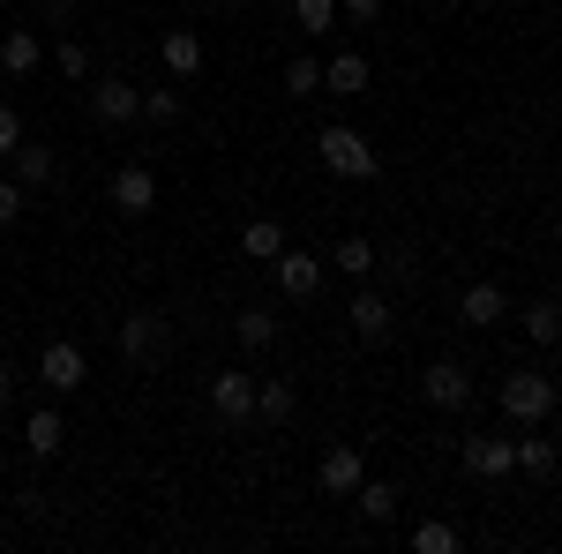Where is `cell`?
<instances>
[{
  "mask_svg": "<svg viewBox=\"0 0 562 554\" xmlns=\"http://www.w3.org/2000/svg\"><path fill=\"white\" fill-rule=\"evenodd\" d=\"M315 150H323V166L338 172V180H375V172H383L375 143H368L360 128H346V121H330V128L315 135Z\"/></svg>",
  "mask_w": 562,
  "mask_h": 554,
  "instance_id": "1",
  "label": "cell"
},
{
  "mask_svg": "<svg viewBox=\"0 0 562 554\" xmlns=\"http://www.w3.org/2000/svg\"><path fill=\"white\" fill-rule=\"evenodd\" d=\"M503 412L518 427H540L555 412V383H548V375H503Z\"/></svg>",
  "mask_w": 562,
  "mask_h": 554,
  "instance_id": "2",
  "label": "cell"
},
{
  "mask_svg": "<svg viewBox=\"0 0 562 554\" xmlns=\"http://www.w3.org/2000/svg\"><path fill=\"white\" fill-rule=\"evenodd\" d=\"M323 270H330V262L307 256V248H278V262H270V278H278V293H285V299H315V293H323Z\"/></svg>",
  "mask_w": 562,
  "mask_h": 554,
  "instance_id": "3",
  "label": "cell"
},
{
  "mask_svg": "<svg viewBox=\"0 0 562 554\" xmlns=\"http://www.w3.org/2000/svg\"><path fill=\"white\" fill-rule=\"evenodd\" d=\"M83 375H90V360H83V344H76V338H53L38 352V383L45 389H60V397H68V389H83Z\"/></svg>",
  "mask_w": 562,
  "mask_h": 554,
  "instance_id": "4",
  "label": "cell"
},
{
  "mask_svg": "<svg viewBox=\"0 0 562 554\" xmlns=\"http://www.w3.org/2000/svg\"><path fill=\"white\" fill-rule=\"evenodd\" d=\"M113 338H121V352H128L135 368H150V360L166 352V315L135 307V315H121V330H113Z\"/></svg>",
  "mask_w": 562,
  "mask_h": 554,
  "instance_id": "5",
  "label": "cell"
},
{
  "mask_svg": "<svg viewBox=\"0 0 562 554\" xmlns=\"http://www.w3.org/2000/svg\"><path fill=\"white\" fill-rule=\"evenodd\" d=\"M360 479H368L360 442H330V450H323V465H315V487H323V495H352Z\"/></svg>",
  "mask_w": 562,
  "mask_h": 554,
  "instance_id": "6",
  "label": "cell"
},
{
  "mask_svg": "<svg viewBox=\"0 0 562 554\" xmlns=\"http://www.w3.org/2000/svg\"><path fill=\"white\" fill-rule=\"evenodd\" d=\"M105 195H113V211H121V217H150V211H158V172H150V166H121Z\"/></svg>",
  "mask_w": 562,
  "mask_h": 554,
  "instance_id": "7",
  "label": "cell"
},
{
  "mask_svg": "<svg viewBox=\"0 0 562 554\" xmlns=\"http://www.w3.org/2000/svg\"><path fill=\"white\" fill-rule=\"evenodd\" d=\"M420 397H428L435 412H458V405H473V375L458 360H435L428 375H420Z\"/></svg>",
  "mask_w": 562,
  "mask_h": 554,
  "instance_id": "8",
  "label": "cell"
},
{
  "mask_svg": "<svg viewBox=\"0 0 562 554\" xmlns=\"http://www.w3.org/2000/svg\"><path fill=\"white\" fill-rule=\"evenodd\" d=\"M211 412L217 420H256V375H240V368L211 375Z\"/></svg>",
  "mask_w": 562,
  "mask_h": 554,
  "instance_id": "9",
  "label": "cell"
},
{
  "mask_svg": "<svg viewBox=\"0 0 562 554\" xmlns=\"http://www.w3.org/2000/svg\"><path fill=\"white\" fill-rule=\"evenodd\" d=\"M465 472H473V479H503V472H518V442H503V434H473V442H465Z\"/></svg>",
  "mask_w": 562,
  "mask_h": 554,
  "instance_id": "10",
  "label": "cell"
},
{
  "mask_svg": "<svg viewBox=\"0 0 562 554\" xmlns=\"http://www.w3.org/2000/svg\"><path fill=\"white\" fill-rule=\"evenodd\" d=\"M346 323H352V338H360V344H383L397 315H390L383 293H368V285H360V293H352V307H346Z\"/></svg>",
  "mask_w": 562,
  "mask_h": 554,
  "instance_id": "11",
  "label": "cell"
},
{
  "mask_svg": "<svg viewBox=\"0 0 562 554\" xmlns=\"http://www.w3.org/2000/svg\"><path fill=\"white\" fill-rule=\"evenodd\" d=\"M90 113H98L105 128H128L135 113H143V90L135 83H90Z\"/></svg>",
  "mask_w": 562,
  "mask_h": 554,
  "instance_id": "12",
  "label": "cell"
},
{
  "mask_svg": "<svg viewBox=\"0 0 562 554\" xmlns=\"http://www.w3.org/2000/svg\"><path fill=\"white\" fill-rule=\"evenodd\" d=\"M158 60H166V76H180V83H188V76H203V38L180 23V31H166V38H158Z\"/></svg>",
  "mask_w": 562,
  "mask_h": 554,
  "instance_id": "13",
  "label": "cell"
},
{
  "mask_svg": "<svg viewBox=\"0 0 562 554\" xmlns=\"http://www.w3.org/2000/svg\"><path fill=\"white\" fill-rule=\"evenodd\" d=\"M38 60H45V45L31 23H15V31H0V68L8 76H38Z\"/></svg>",
  "mask_w": 562,
  "mask_h": 554,
  "instance_id": "14",
  "label": "cell"
},
{
  "mask_svg": "<svg viewBox=\"0 0 562 554\" xmlns=\"http://www.w3.org/2000/svg\"><path fill=\"white\" fill-rule=\"evenodd\" d=\"M458 315H465L473 330H487V323H503V315H510V299H503V285H487V278H480V285L458 293Z\"/></svg>",
  "mask_w": 562,
  "mask_h": 554,
  "instance_id": "15",
  "label": "cell"
},
{
  "mask_svg": "<svg viewBox=\"0 0 562 554\" xmlns=\"http://www.w3.org/2000/svg\"><path fill=\"white\" fill-rule=\"evenodd\" d=\"M278 248H285V225L278 217H248L240 225V256L248 262H278Z\"/></svg>",
  "mask_w": 562,
  "mask_h": 554,
  "instance_id": "16",
  "label": "cell"
},
{
  "mask_svg": "<svg viewBox=\"0 0 562 554\" xmlns=\"http://www.w3.org/2000/svg\"><path fill=\"white\" fill-rule=\"evenodd\" d=\"M60 442H68V434H60V412L38 405V412L23 420V450H31V457H60Z\"/></svg>",
  "mask_w": 562,
  "mask_h": 554,
  "instance_id": "17",
  "label": "cell"
},
{
  "mask_svg": "<svg viewBox=\"0 0 562 554\" xmlns=\"http://www.w3.org/2000/svg\"><path fill=\"white\" fill-rule=\"evenodd\" d=\"M233 338H240V352L278 344V315H270V307H240V315H233Z\"/></svg>",
  "mask_w": 562,
  "mask_h": 554,
  "instance_id": "18",
  "label": "cell"
},
{
  "mask_svg": "<svg viewBox=\"0 0 562 554\" xmlns=\"http://www.w3.org/2000/svg\"><path fill=\"white\" fill-rule=\"evenodd\" d=\"M352 502H360L368 524H390V517H397V487H390V479H360V487H352Z\"/></svg>",
  "mask_w": 562,
  "mask_h": 554,
  "instance_id": "19",
  "label": "cell"
},
{
  "mask_svg": "<svg viewBox=\"0 0 562 554\" xmlns=\"http://www.w3.org/2000/svg\"><path fill=\"white\" fill-rule=\"evenodd\" d=\"M323 90H338V98H360V90H368V60H360V53H338V60L323 68Z\"/></svg>",
  "mask_w": 562,
  "mask_h": 554,
  "instance_id": "20",
  "label": "cell"
},
{
  "mask_svg": "<svg viewBox=\"0 0 562 554\" xmlns=\"http://www.w3.org/2000/svg\"><path fill=\"white\" fill-rule=\"evenodd\" d=\"M53 172H60V158H53L45 143H15V180H23V188H45Z\"/></svg>",
  "mask_w": 562,
  "mask_h": 554,
  "instance_id": "21",
  "label": "cell"
},
{
  "mask_svg": "<svg viewBox=\"0 0 562 554\" xmlns=\"http://www.w3.org/2000/svg\"><path fill=\"white\" fill-rule=\"evenodd\" d=\"M293 412H301L293 383H256V420H293Z\"/></svg>",
  "mask_w": 562,
  "mask_h": 554,
  "instance_id": "22",
  "label": "cell"
},
{
  "mask_svg": "<svg viewBox=\"0 0 562 554\" xmlns=\"http://www.w3.org/2000/svg\"><path fill=\"white\" fill-rule=\"evenodd\" d=\"M525 338H532V344H555L562 338V299H532V307H525Z\"/></svg>",
  "mask_w": 562,
  "mask_h": 554,
  "instance_id": "23",
  "label": "cell"
},
{
  "mask_svg": "<svg viewBox=\"0 0 562 554\" xmlns=\"http://www.w3.org/2000/svg\"><path fill=\"white\" fill-rule=\"evenodd\" d=\"M330 270H346L352 285H360V278L375 270V240H360V233H352V240H338V256H330Z\"/></svg>",
  "mask_w": 562,
  "mask_h": 554,
  "instance_id": "24",
  "label": "cell"
},
{
  "mask_svg": "<svg viewBox=\"0 0 562 554\" xmlns=\"http://www.w3.org/2000/svg\"><path fill=\"white\" fill-rule=\"evenodd\" d=\"M413 554H458V524H442V517L413 524Z\"/></svg>",
  "mask_w": 562,
  "mask_h": 554,
  "instance_id": "25",
  "label": "cell"
},
{
  "mask_svg": "<svg viewBox=\"0 0 562 554\" xmlns=\"http://www.w3.org/2000/svg\"><path fill=\"white\" fill-rule=\"evenodd\" d=\"M518 472H532V479H548V472H555V442L525 434V442H518Z\"/></svg>",
  "mask_w": 562,
  "mask_h": 554,
  "instance_id": "26",
  "label": "cell"
},
{
  "mask_svg": "<svg viewBox=\"0 0 562 554\" xmlns=\"http://www.w3.org/2000/svg\"><path fill=\"white\" fill-rule=\"evenodd\" d=\"M53 68H60V76H68V83H83V76H90V45L60 38V45H53Z\"/></svg>",
  "mask_w": 562,
  "mask_h": 554,
  "instance_id": "27",
  "label": "cell"
},
{
  "mask_svg": "<svg viewBox=\"0 0 562 554\" xmlns=\"http://www.w3.org/2000/svg\"><path fill=\"white\" fill-rule=\"evenodd\" d=\"M285 90H293V98H315V90H323V60H293V68H285Z\"/></svg>",
  "mask_w": 562,
  "mask_h": 554,
  "instance_id": "28",
  "label": "cell"
},
{
  "mask_svg": "<svg viewBox=\"0 0 562 554\" xmlns=\"http://www.w3.org/2000/svg\"><path fill=\"white\" fill-rule=\"evenodd\" d=\"M293 15H301V31H330L338 23V0H293Z\"/></svg>",
  "mask_w": 562,
  "mask_h": 554,
  "instance_id": "29",
  "label": "cell"
},
{
  "mask_svg": "<svg viewBox=\"0 0 562 554\" xmlns=\"http://www.w3.org/2000/svg\"><path fill=\"white\" fill-rule=\"evenodd\" d=\"M143 113H150V121H180V90H173V83L143 90Z\"/></svg>",
  "mask_w": 562,
  "mask_h": 554,
  "instance_id": "30",
  "label": "cell"
},
{
  "mask_svg": "<svg viewBox=\"0 0 562 554\" xmlns=\"http://www.w3.org/2000/svg\"><path fill=\"white\" fill-rule=\"evenodd\" d=\"M23 195H31L23 180H0V225H15V217H23Z\"/></svg>",
  "mask_w": 562,
  "mask_h": 554,
  "instance_id": "31",
  "label": "cell"
},
{
  "mask_svg": "<svg viewBox=\"0 0 562 554\" xmlns=\"http://www.w3.org/2000/svg\"><path fill=\"white\" fill-rule=\"evenodd\" d=\"M15 143H23V121H15V105H0V158H15Z\"/></svg>",
  "mask_w": 562,
  "mask_h": 554,
  "instance_id": "32",
  "label": "cell"
},
{
  "mask_svg": "<svg viewBox=\"0 0 562 554\" xmlns=\"http://www.w3.org/2000/svg\"><path fill=\"white\" fill-rule=\"evenodd\" d=\"M338 8H346V23H375L383 15V0H338Z\"/></svg>",
  "mask_w": 562,
  "mask_h": 554,
  "instance_id": "33",
  "label": "cell"
},
{
  "mask_svg": "<svg viewBox=\"0 0 562 554\" xmlns=\"http://www.w3.org/2000/svg\"><path fill=\"white\" fill-rule=\"evenodd\" d=\"M15 405V375H8V360H0V412Z\"/></svg>",
  "mask_w": 562,
  "mask_h": 554,
  "instance_id": "34",
  "label": "cell"
},
{
  "mask_svg": "<svg viewBox=\"0 0 562 554\" xmlns=\"http://www.w3.org/2000/svg\"><path fill=\"white\" fill-rule=\"evenodd\" d=\"M45 8H53V15H68V8H76V0H45Z\"/></svg>",
  "mask_w": 562,
  "mask_h": 554,
  "instance_id": "35",
  "label": "cell"
},
{
  "mask_svg": "<svg viewBox=\"0 0 562 554\" xmlns=\"http://www.w3.org/2000/svg\"><path fill=\"white\" fill-rule=\"evenodd\" d=\"M0 540H8V517H0Z\"/></svg>",
  "mask_w": 562,
  "mask_h": 554,
  "instance_id": "36",
  "label": "cell"
},
{
  "mask_svg": "<svg viewBox=\"0 0 562 554\" xmlns=\"http://www.w3.org/2000/svg\"><path fill=\"white\" fill-rule=\"evenodd\" d=\"M0 472H8V450H0Z\"/></svg>",
  "mask_w": 562,
  "mask_h": 554,
  "instance_id": "37",
  "label": "cell"
}]
</instances>
